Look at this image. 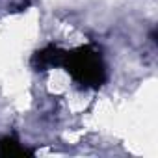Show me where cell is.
I'll return each mask as SVG.
<instances>
[{"mask_svg": "<svg viewBox=\"0 0 158 158\" xmlns=\"http://www.w3.org/2000/svg\"><path fill=\"white\" fill-rule=\"evenodd\" d=\"M0 156L2 158H24L34 156V151L24 147L11 136H0Z\"/></svg>", "mask_w": 158, "mask_h": 158, "instance_id": "cell-3", "label": "cell"}, {"mask_svg": "<svg viewBox=\"0 0 158 158\" xmlns=\"http://www.w3.org/2000/svg\"><path fill=\"white\" fill-rule=\"evenodd\" d=\"M71 78L86 89H97L106 82V65L102 54L93 45H82L73 50H63L61 65Z\"/></svg>", "mask_w": 158, "mask_h": 158, "instance_id": "cell-1", "label": "cell"}, {"mask_svg": "<svg viewBox=\"0 0 158 158\" xmlns=\"http://www.w3.org/2000/svg\"><path fill=\"white\" fill-rule=\"evenodd\" d=\"M61 58H63V48L56 47V45H47L41 50H35L32 56V67L35 71H47V69H54L61 65Z\"/></svg>", "mask_w": 158, "mask_h": 158, "instance_id": "cell-2", "label": "cell"}]
</instances>
